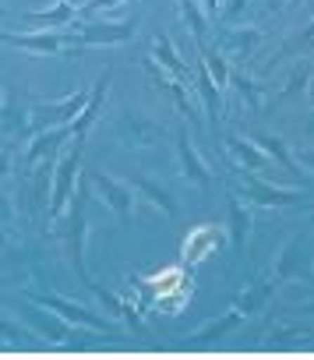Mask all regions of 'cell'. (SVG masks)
Instances as JSON below:
<instances>
[{"label": "cell", "instance_id": "1", "mask_svg": "<svg viewBox=\"0 0 314 360\" xmlns=\"http://www.w3.org/2000/svg\"><path fill=\"white\" fill-rule=\"evenodd\" d=\"M85 198H89V188H85V180L74 188V198H71V212H67V219L60 223V237H64V251H67V262L74 265V272H78V279L85 283V286H92V276H89V269H85Z\"/></svg>", "mask_w": 314, "mask_h": 360}, {"label": "cell", "instance_id": "2", "mask_svg": "<svg viewBox=\"0 0 314 360\" xmlns=\"http://www.w3.org/2000/svg\"><path fill=\"white\" fill-rule=\"evenodd\" d=\"M81 141H74V148L53 166V195H50V219H60L64 209L71 205L74 198V180H78V169H81Z\"/></svg>", "mask_w": 314, "mask_h": 360}, {"label": "cell", "instance_id": "3", "mask_svg": "<svg viewBox=\"0 0 314 360\" xmlns=\"http://www.w3.org/2000/svg\"><path fill=\"white\" fill-rule=\"evenodd\" d=\"M85 176L99 188L103 202L117 212V219H120V223H131V216H134V198H138L134 184H124V180H117V176H110V173H103V169H89Z\"/></svg>", "mask_w": 314, "mask_h": 360}, {"label": "cell", "instance_id": "4", "mask_svg": "<svg viewBox=\"0 0 314 360\" xmlns=\"http://www.w3.org/2000/svg\"><path fill=\"white\" fill-rule=\"evenodd\" d=\"M0 39L18 46V50H29V53H64L67 46H78V36L74 32H22V36H11V32H0Z\"/></svg>", "mask_w": 314, "mask_h": 360}, {"label": "cell", "instance_id": "5", "mask_svg": "<svg viewBox=\"0 0 314 360\" xmlns=\"http://www.w3.org/2000/svg\"><path fill=\"white\" fill-rule=\"evenodd\" d=\"M244 198H251L254 205H272V209H286V205H310L303 191H282V188H272L258 173H247L244 176Z\"/></svg>", "mask_w": 314, "mask_h": 360}, {"label": "cell", "instance_id": "6", "mask_svg": "<svg viewBox=\"0 0 314 360\" xmlns=\"http://www.w3.org/2000/svg\"><path fill=\"white\" fill-rule=\"evenodd\" d=\"M113 134H117V141L141 148V145H155L163 138V124H155L141 113H124V117L113 120Z\"/></svg>", "mask_w": 314, "mask_h": 360}, {"label": "cell", "instance_id": "7", "mask_svg": "<svg viewBox=\"0 0 314 360\" xmlns=\"http://www.w3.org/2000/svg\"><path fill=\"white\" fill-rule=\"evenodd\" d=\"M32 300H36L39 307H46V311L67 318L71 325H85V328H96V332H113V325H110L106 318H96L92 311H85L81 304H71V300H64V297H53V293H32Z\"/></svg>", "mask_w": 314, "mask_h": 360}, {"label": "cell", "instance_id": "8", "mask_svg": "<svg viewBox=\"0 0 314 360\" xmlns=\"http://www.w3.org/2000/svg\"><path fill=\"white\" fill-rule=\"evenodd\" d=\"M138 22H85L78 32V46H106V43H127L134 36Z\"/></svg>", "mask_w": 314, "mask_h": 360}, {"label": "cell", "instance_id": "9", "mask_svg": "<svg viewBox=\"0 0 314 360\" xmlns=\"http://www.w3.org/2000/svg\"><path fill=\"white\" fill-rule=\"evenodd\" d=\"M0 127H4L11 138H32V134H36L32 113L18 103V96H15L11 85L4 89V103H0Z\"/></svg>", "mask_w": 314, "mask_h": 360}, {"label": "cell", "instance_id": "10", "mask_svg": "<svg viewBox=\"0 0 314 360\" xmlns=\"http://www.w3.org/2000/svg\"><path fill=\"white\" fill-rule=\"evenodd\" d=\"M110 82H113V71H103V78L92 85V96H89L85 110L71 120V134H74V141H81V145H85V138H89V131H92V124H96V117H99V110H103V103H106Z\"/></svg>", "mask_w": 314, "mask_h": 360}, {"label": "cell", "instance_id": "11", "mask_svg": "<svg viewBox=\"0 0 314 360\" xmlns=\"http://www.w3.org/2000/svg\"><path fill=\"white\" fill-rule=\"evenodd\" d=\"M145 71L152 75V85H155V89H159V92H166V96L174 99V106L195 120V113H191V96H188V85H184V78H177V75H170L166 68H159V64H155V57H148V60H145Z\"/></svg>", "mask_w": 314, "mask_h": 360}, {"label": "cell", "instance_id": "12", "mask_svg": "<svg viewBox=\"0 0 314 360\" xmlns=\"http://www.w3.org/2000/svg\"><path fill=\"white\" fill-rule=\"evenodd\" d=\"M272 272L279 276V283H282V279H307V276H310V255H307L303 237H293V240L282 248V255H279V262H275Z\"/></svg>", "mask_w": 314, "mask_h": 360}, {"label": "cell", "instance_id": "13", "mask_svg": "<svg viewBox=\"0 0 314 360\" xmlns=\"http://www.w3.org/2000/svg\"><path fill=\"white\" fill-rule=\"evenodd\" d=\"M177 152H181V166H184V176L191 180V184H198L202 191H209V188H212V173H209L205 159L198 155V148L191 145V138H188V131H184V127L177 131Z\"/></svg>", "mask_w": 314, "mask_h": 360}, {"label": "cell", "instance_id": "14", "mask_svg": "<svg viewBox=\"0 0 314 360\" xmlns=\"http://www.w3.org/2000/svg\"><path fill=\"white\" fill-rule=\"evenodd\" d=\"M275 286H279V276L275 272H265V276H258L244 293H240V300H237V311L240 314H258V311H265V304L272 300V293H275Z\"/></svg>", "mask_w": 314, "mask_h": 360}, {"label": "cell", "instance_id": "15", "mask_svg": "<svg viewBox=\"0 0 314 360\" xmlns=\"http://www.w3.org/2000/svg\"><path fill=\"white\" fill-rule=\"evenodd\" d=\"M251 141H254V145H258V148H261V152H265L282 173H289V176L300 180V162L293 159V152L286 148V141H282L279 134H254Z\"/></svg>", "mask_w": 314, "mask_h": 360}, {"label": "cell", "instance_id": "16", "mask_svg": "<svg viewBox=\"0 0 314 360\" xmlns=\"http://www.w3.org/2000/svg\"><path fill=\"white\" fill-rule=\"evenodd\" d=\"M198 96H202V103H205V113H209V120H212V127L216 124H223V96H219V85H216V78L209 75V68H205V60L198 57Z\"/></svg>", "mask_w": 314, "mask_h": 360}, {"label": "cell", "instance_id": "17", "mask_svg": "<svg viewBox=\"0 0 314 360\" xmlns=\"http://www.w3.org/2000/svg\"><path fill=\"white\" fill-rule=\"evenodd\" d=\"M152 53L159 57L155 64L166 68L170 75H177V78H184V82L191 78V68H188V60L181 57V50L174 46V39H170V36H155V39H152Z\"/></svg>", "mask_w": 314, "mask_h": 360}, {"label": "cell", "instance_id": "18", "mask_svg": "<svg viewBox=\"0 0 314 360\" xmlns=\"http://www.w3.org/2000/svg\"><path fill=\"white\" fill-rule=\"evenodd\" d=\"M226 148L233 152V159H237L247 173H258V169H265V166L272 162V159H268V155H265V152L254 145V141H244L240 134H226Z\"/></svg>", "mask_w": 314, "mask_h": 360}, {"label": "cell", "instance_id": "19", "mask_svg": "<svg viewBox=\"0 0 314 360\" xmlns=\"http://www.w3.org/2000/svg\"><path fill=\"white\" fill-rule=\"evenodd\" d=\"M134 191L145 195L152 205H159L170 219H181V205H177V198H174L163 184H155V180H148V176H138V180H134Z\"/></svg>", "mask_w": 314, "mask_h": 360}, {"label": "cell", "instance_id": "20", "mask_svg": "<svg viewBox=\"0 0 314 360\" xmlns=\"http://www.w3.org/2000/svg\"><path fill=\"white\" fill-rule=\"evenodd\" d=\"M177 8H181V18L188 22L198 50H209V15L202 11V4L198 0H177Z\"/></svg>", "mask_w": 314, "mask_h": 360}, {"label": "cell", "instance_id": "21", "mask_svg": "<svg viewBox=\"0 0 314 360\" xmlns=\"http://www.w3.org/2000/svg\"><path fill=\"white\" fill-rule=\"evenodd\" d=\"M261 39H265L261 29H233V32H226V39H223V53H230V57H251Z\"/></svg>", "mask_w": 314, "mask_h": 360}, {"label": "cell", "instance_id": "22", "mask_svg": "<svg viewBox=\"0 0 314 360\" xmlns=\"http://www.w3.org/2000/svg\"><path fill=\"white\" fill-rule=\"evenodd\" d=\"M226 85H233V89L240 92V99L247 103V110H251V113H261L268 85H258V82H251V78H247V75H240V71H230V82H226Z\"/></svg>", "mask_w": 314, "mask_h": 360}, {"label": "cell", "instance_id": "23", "mask_svg": "<svg viewBox=\"0 0 314 360\" xmlns=\"http://www.w3.org/2000/svg\"><path fill=\"white\" fill-rule=\"evenodd\" d=\"M219 248V237L209 230V226H198L195 233H188V240H184V258L191 262V265H198L205 255H212Z\"/></svg>", "mask_w": 314, "mask_h": 360}, {"label": "cell", "instance_id": "24", "mask_svg": "<svg viewBox=\"0 0 314 360\" xmlns=\"http://www.w3.org/2000/svg\"><path fill=\"white\" fill-rule=\"evenodd\" d=\"M240 321H244V314L237 311V307H230L219 321H212V325H205L198 335H195V342L198 346H205V342H216V339H223V335H230L233 328H240Z\"/></svg>", "mask_w": 314, "mask_h": 360}, {"label": "cell", "instance_id": "25", "mask_svg": "<svg viewBox=\"0 0 314 360\" xmlns=\"http://www.w3.org/2000/svg\"><path fill=\"white\" fill-rule=\"evenodd\" d=\"M226 212H230V240H233V251H240V248H244V237H247V230H251V212L240 205L237 195L230 198Z\"/></svg>", "mask_w": 314, "mask_h": 360}, {"label": "cell", "instance_id": "26", "mask_svg": "<svg viewBox=\"0 0 314 360\" xmlns=\"http://www.w3.org/2000/svg\"><path fill=\"white\" fill-rule=\"evenodd\" d=\"M74 8L71 4H64V0H60V4L53 8V11H29L25 15V22L29 25H46V29H57V25H67V22H74Z\"/></svg>", "mask_w": 314, "mask_h": 360}, {"label": "cell", "instance_id": "27", "mask_svg": "<svg viewBox=\"0 0 314 360\" xmlns=\"http://www.w3.org/2000/svg\"><path fill=\"white\" fill-rule=\"evenodd\" d=\"M29 318H32V325H36L43 335H50L53 342H67V339H71L67 318L60 321V318H53V314H43V311H29Z\"/></svg>", "mask_w": 314, "mask_h": 360}, {"label": "cell", "instance_id": "28", "mask_svg": "<svg viewBox=\"0 0 314 360\" xmlns=\"http://www.w3.org/2000/svg\"><path fill=\"white\" fill-rule=\"evenodd\" d=\"M198 53H202V60H205L209 75L216 78V85H226V82H230V68H226L223 53H216V50H198Z\"/></svg>", "mask_w": 314, "mask_h": 360}, {"label": "cell", "instance_id": "29", "mask_svg": "<svg viewBox=\"0 0 314 360\" xmlns=\"http://www.w3.org/2000/svg\"><path fill=\"white\" fill-rule=\"evenodd\" d=\"M307 78H310V64L303 60V64L293 68V75H289V82H286V89H282V99H293L296 92H303V89H307Z\"/></svg>", "mask_w": 314, "mask_h": 360}, {"label": "cell", "instance_id": "30", "mask_svg": "<svg viewBox=\"0 0 314 360\" xmlns=\"http://www.w3.org/2000/svg\"><path fill=\"white\" fill-rule=\"evenodd\" d=\"M314 46V18H310V25H307V32L303 36H296L293 43H286L282 46V57H289V53H307Z\"/></svg>", "mask_w": 314, "mask_h": 360}, {"label": "cell", "instance_id": "31", "mask_svg": "<svg viewBox=\"0 0 314 360\" xmlns=\"http://www.w3.org/2000/svg\"><path fill=\"white\" fill-rule=\"evenodd\" d=\"M113 4H120V0H85L81 15L89 18V15H96V11H103V8H113Z\"/></svg>", "mask_w": 314, "mask_h": 360}, {"label": "cell", "instance_id": "32", "mask_svg": "<svg viewBox=\"0 0 314 360\" xmlns=\"http://www.w3.org/2000/svg\"><path fill=\"white\" fill-rule=\"evenodd\" d=\"M244 8H247V0H233L230 8H219V11H223V22H237Z\"/></svg>", "mask_w": 314, "mask_h": 360}, {"label": "cell", "instance_id": "33", "mask_svg": "<svg viewBox=\"0 0 314 360\" xmlns=\"http://www.w3.org/2000/svg\"><path fill=\"white\" fill-rule=\"evenodd\" d=\"M11 216H15V209H11V198H4V195H0V230H4V226L11 223Z\"/></svg>", "mask_w": 314, "mask_h": 360}, {"label": "cell", "instance_id": "34", "mask_svg": "<svg viewBox=\"0 0 314 360\" xmlns=\"http://www.w3.org/2000/svg\"><path fill=\"white\" fill-rule=\"evenodd\" d=\"M0 335H8V339H29V332L25 328H15V325H8V321H0Z\"/></svg>", "mask_w": 314, "mask_h": 360}, {"label": "cell", "instance_id": "35", "mask_svg": "<svg viewBox=\"0 0 314 360\" xmlns=\"http://www.w3.org/2000/svg\"><path fill=\"white\" fill-rule=\"evenodd\" d=\"M296 162H300L303 169H314V148H303V152L296 155Z\"/></svg>", "mask_w": 314, "mask_h": 360}, {"label": "cell", "instance_id": "36", "mask_svg": "<svg viewBox=\"0 0 314 360\" xmlns=\"http://www.w3.org/2000/svg\"><path fill=\"white\" fill-rule=\"evenodd\" d=\"M11 155H15L11 148H0V176H4V173L11 169Z\"/></svg>", "mask_w": 314, "mask_h": 360}, {"label": "cell", "instance_id": "37", "mask_svg": "<svg viewBox=\"0 0 314 360\" xmlns=\"http://www.w3.org/2000/svg\"><path fill=\"white\" fill-rule=\"evenodd\" d=\"M202 11L205 15H216L219 11V0H202Z\"/></svg>", "mask_w": 314, "mask_h": 360}, {"label": "cell", "instance_id": "38", "mask_svg": "<svg viewBox=\"0 0 314 360\" xmlns=\"http://www.w3.org/2000/svg\"><path fill=\"white\" fill-rule=\"evenodd\" d=\"M64 4H71L74 11H81V8H85V0H64Z\"/></svg>", "mask_w": 314, "mask_h": 360}, {"label": "cell", "instance_id": "39", "mask_svg": "<svg viewBox=\"0 0 314 360\" xmlns=\"http://www.w3.org/2000/svg\"><path fill=\"white\" fill-rule=\"evenodd\" d=\"M282 4H286V0H268V11H279Z\"/></svg>", "mask_w": 314, "mask_h": 360}, {"label": "cell", "instance_id": "40", "mask_svg": "<svg viewBox=\"0 0 314 360\" xmlns=\"http://www.w3.org/2000/svg\"><path fill=\"white\" fill-rule=\"evenodd\" d=\"M307 138L314 141V113H310V120H307Z\"/></svg>", "mask_w": 314, "mask_h": 360}, {"label": "cell", "instance_id": "41", "mask_svg": "<svg viewBox=\"0 0 314 360\" xmlns=\"http://www.w3.org/2000/svg\"><path fill=\"white\" fill-rule=\"evenodd\" d=\"M0 15H4V4H0Z\"/></svg>", "mask_w": 314, "mask_h": 360}]
</instances>
